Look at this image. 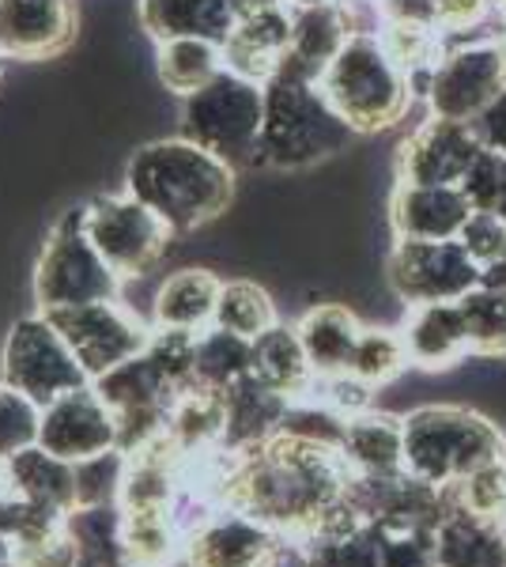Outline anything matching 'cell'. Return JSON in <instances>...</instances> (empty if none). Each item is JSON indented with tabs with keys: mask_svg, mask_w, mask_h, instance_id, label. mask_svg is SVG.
Wrapping results in <instances>:
<instances>
[{
	"mask_svg": "<svg viewBox=\"0 0 506 567\" xmlns=\"http://www.w3.org/2000/svg\"><path fill=\"white\" fill-rule=\"evenodd\" d=\"M208 488L216 507L246 511L280 529L291 545L359 518L348 499L352 470L340 446L288 427L246 454L211 451Z\"/></svg>",
	"mask_w": 506,
	"mask_h": 567,
	"instance_id": "obj_1",
	"label": "cell"
},
{
	"mask_svg": "<svg viewBox=\"0 0 506 567\" xmlns=\"http://www.w3.org/2000/svg\"><path fill=\"white\" fill-rule=\"evenodd\" d=\"M235 175V167L186 136H159L128 155L125 194L144 200L174 235H189L231 208Z\"/></svg>",
	"mask_w": 506,
	"mask_h": 567,
	"instance_id": "obj_2",
	"label": "cell"
},
{
	"mask_svg": "<svg viewBox=\"0 0 506 567\" xmlns=\"http://www.w3.org/2000/svg\"><path fill=\"white\" fill-rule=\"evenodd\" d=\"M355 130L337 114L318 80L299 76L291 69H276L265 80V125L257 167L299 175L318 163L337 159L352 148Z\"/></svg>",
	"mask_w": 506,
	"mask_h": 567,
	"instance_id": "obj_3",
	"label": "cell"
},
{
	"mask_svg": "<svg viewBox=\"0 0 506 567\" xmlns=\"http://www.w3.org/2000/svg\"><path fill=\"white\" fill-rule=\"evenodd\" d=\"M404 470L454 488L481 465L503 458L506 435L468 405H420L404 413Z\"/></svg>",
	"mask_w": 506,
	"mask_h": 567,
	"instance_id": "obj_4",
	"label": "cell"
},
{
	"mask_svg": "<svg viewBox=\"0 0 506 567\" xmlns=\"http://www.w3.org/2000/svg\"><path fill=\"white\" fill-rule=\"evenodd\" d=\"M318 84L359 136L393 130L416 103L409 76L390 58L379 34H352Z\"/></svg>",
	"mask_w": 506,
	"mask_h": 567,
	"instance_id": "obj_5",
	"label": "cell"
},
{
	"mask_svg": "<svg viewBox=\"0 0 506 567\" xmlns=\"http://www.w3.org/2000/svg\"><path fill=\"white\" fill-rule=\"evenodd\" d=\"M265 125V84L224 69L200 91L182 99L178 136L200 144L235 171L257 167Z\"/></svg>",
	"mask_w": 506,
	"mask_h": 567,
	"instance_id": "obj_6",
	"label": "cell"
},
{
	"mask_svg": "<svg viewBox=\"0 0 506 567\" xmlns=\"http://www.w3.org/2000/svg\"><path fill=\"white\" fill-rule=\"evenodd\" d=\"M122 277L106 265L103 254L84 231V208H69L45 235L34 261V303L42 315L122 299Z\"/></svg>",
	"mask_w": 506,
	"mask_h": 567,
	"instance_id": "obj_7",
	"label": "cell"
},
{
	"mask_svg": "<svg viewBox=\"0 0 506 567\" xmlns=\"http://www.w3.org/2000/svg\"><path fill=\"white\" fill-rule=\"evenodd\" d=\"M484 27V23H481ZM443 34V61L427 87V114L476 122L506 91V31Z\"/></svg>",
	"mask_w": 506,
	"mask_h": 567,
	"instance_id": "obj_8",
	"label": "cell"
},
{
	"mask_svg": "<svg viewBox=\"0 0 506 567\" xmlns=\"http://www.w3.org/2000/svg\"><path fill=\"white\" fill-rule=\"evenodd\" d=\"M0 382L45 409L61 393L91 386V374L69 349L61 329L50 322V315L34 310L8 329L4 349H0Z\"/></svg>",
	"mask_w": 506,
	"mask_h": 567,
	"instance_id": "obj_9",
	"label": "cell"
},
{
	"mask_svg": "<svg viewBox=\"0 0 506 567\" xmlns=\"http://www.w3.org/2000/svg\"><path fill=\"white\" fill-rule=\"evenodd\" d=\"M84 208V231L122 280L144 277L163 261L174 231L133 194H99Z\"/></svg>",
	"mask_w": 506,
	"mask_h": 567,
	"instance_id": "obj_10",
	"label": "cell"
},
{
	"mask_svg": "<svg viewBox=\"0 0 506 567\" xmlns=\"http://www.w3.org/2000/svg\"><path fill=\"white\" fill-rule=\"evenodd\" d=\"M385 284L404 307L457 303L476 284H484V272L457 239H393L385 254Z\"/></svg>",
	"mask_w": 506,
	"mask_h": 567,
	"instance_id": "obj_11",
	"label": "cell"
},
{
	"mask_svg": "<svg viewBox=\"0 0 506 567\" xmlns=\"http://www.w3.org/2000/svg\"><path fill=\"white\" fill-rule=\"evenodd\" d=\"M91 386L99 390V398L110 405V413L117 420V451L128 454L136 446H144L148 439L167 432L171 405L178 398V386L159 371V363L148 352L133 355L122 368H114L103 379H95Z\"/></svg>",
	"mask_w": 506,
	"mask_h": 567,
	"instance_id": "obj_12",
	"label": "cell"
},
{
	"mask_svg": "<svg viewBox=\"0 0 506 567\" xmlns=\"http://www.w3.org/2000/svg\"><path fill=\"white\" fill-rule=\"evenodd\" d=\"M50 322L61 329V337L84 363L91 382L141 355L152 341V326H144L122 299L58 310V315H50Z\"/></svg>",
	"mask_w": 506,
	"mask_h": 567,
	"instance_id": "obj_13",
	"label": "cell"
},
{
	"mask_svg": "<svg viewBox=\"0 0 506 567\" xmlns=\"http://www.w3.org/2000/svg\"><path fill=\"white\" fill-rule=\"evenodd\" d=\"M288 537L261 518L235 507H216L186 534L189 567H276L288 553Z\"/></svg>",
	"mask_w": 506,
	"mask_h": 567,
	"instance_id": "obj_14",
	"label": "cell"
},
{
	"mask_svg": "<svg viewBox=\"0 0 506 567\" xmlns=\"http://www.w3.org/2000/svg\"><path fill=\"white\" fill-rule=\"evenodd\" d=\"M348 499L363 523L409 529H438V523L454 507L450 488H438V484L416 477L412 470L382 473V477H355L352 473Z\"/></svg>",
	"mask_w": 506,
	"mask_h": 567,
	"instance_id": "obj_15",
	"label": "cell"
},
{
	"mask_svg": "<svg viewBox=\"0 0 506 567\" xmlns=\"http://www.w3.org/2000/svg\"><path fill=\"white\" fill-rule=\"evenodd\" d=\"M484 152L481 133L473 122H450V117L427 114L401 141L397 148V182H420V186H462L476 155Z\"/></svg>",
	"mask_w": 506,
	"mask_h": 567,
	"instance_id": "obj_16",
	"label": "cell"
},
{
	"mask_svg": "<svg viewBox=\"0 0 506 567\" xmlns=\"http://www.w3.org/2000/svg\"><path fill=\"white\" fill-rule=\"evenodd\" d=\"M39 443L72 465L103 458L117 451V420L95 386H80L42 409Z\"/></svg>",
	"mask_w": 506,
	"mask_h": 567,
	"instance_id": "obj_17",
	"label": "cell"
},
{
	"mask_svg": "<svg viewBox=\"0 0 506 567\" xmlns=\"http://www.w3.org/2000/svg\"><path fill=\"white\" fill-rule=\"evenodd\" d=\"M76 23V0H0V61L61 58Z\"/></svg>",
	"mask_w": 506,
	"mask_h": 567,
	"instance_id": "obj_18",
	"label": "cell"
},
{
	"mask_svg": "<svg viewBox=\"0 0 506 567\" xmlns=\"http://www.w3.org/2000/svg\"><path fill=\"white\" fill-rule=\"evenodd\" d=\"M473 216L462 186H420V182H397L390 197V231L393 239H423L446 243L457 239Z\"/></svg>",
	"mask_w": 506,
	"mask_h": 567,
	"instance_id": "obj_19",
	"label": "cell"
},
{
	"mask_svg": "<svg viewBox=\"0 0 506 567\" xmlns=\"http://www.w3.org/2000/svg\"><path fill=\"white\" fill-rule=\"evenodd\" d=\"M291 27H296V12L288 4L257 16H242L224 42V69L265 84L283 65V58H288Z\"/></svg>",
	"mask_w": 506,
	"mask_h": 567,
	"instance_id": "obj_20",
	"label": "cell"
},
{
	"mask_svg": "<svg viewBox=\"0 0 506 567\" xmlns=\"http://www.w3.org/2000/svg\"><path fill=\"white\" fill-rule=\"evenodd\" d=\"M401 337H404V349H409L412 368H420V371H446V368H457L465 355H473L468 326L457 303L409 307Z\"/></svg>",
	"mask_w": 506,
	"mask_h": 567,
	"instance_id": "obj_21",
	"label": "cell"
},
{
	"mask_svg": "<svg viewBox=\"0 0 506 567\" xmlns=\"http://www.w3.org/2000/svg\"><path fill=\"white\" fill-rule=\"evenodd\" d=\"M291 12H296V27H291V45H288V58H283V69L321 80L329 61L355 34L352 16H348L344 0L321 8H291Z\"/></svg>",
	"mask_w": 506,
	"mask_h": 567,
	"instance_id": "obj_22",
	"label": "cell"
},
{
	"mask_svg": "<svg viewBox=\"0 0 506 567\" xmlns=\"http://www.w3.org/2000/svg\"><path fill=\"white\" fill-rule=\"evenodd\" d=\"M136 16L155 45L171 39H208L224 45L238 23L227 0H136Z\"/></svg>",
	"mask_w": 506,
	"mask_h": 567,
	"instance_id": "obj_23",
	"label": "cell"
},
{
	"mask_svg": "<svg viewBox=\"0 0 506 567\" xmlns=\"http://www.w3.org/2000/svg\"><path fill=\"white\" fill-rule=\"evenodd\" d=\"M0 477H4L12 492H20L23 499L42 503V507L58 511V515H69V511L80 507L76 465L50 454L42 443L27 446L12 462L0 465Z\"/></svg>",
	"mask_w": 506,
	"mask_h": 567,
	"instance_id": "obj_24",
	"label": "cell"
},
{
	"mask_svg": "<svg viewBox=\"0 0 506 567\" xmlns=\"http://www.w3.org/2000/svg\"><path fill=\"white\" fill-rule=\"evenodd\" d=\"M219 288H224V280L211 269L171 272L152 299V326L182 329V333H205L216 322Z\"/></svg>",
	"mask_w": 506,
	"mask_h": 567,
	"instance_id": "obj_25",
	"label": "cell"
},
{
	"mask_svg": "<svg viewBox=\"0 0 506 567\" xmlns=\"http://www.w3.org/2000/svg\"><path fill=\"white\" fill-rule=\"evenodd\" d=\"M340 454L355 477H382V473L404 470V420L393 413H366L352 416L340 432Z\"/></svg>",
	"mask_w": 506,
	"mask_h": 567,
	"instance_id": "obj_26",
	"label": "cell"
},
{
	"mask_svg": "<svg viewBox=\"0 0 506 567\" xmlns=\"http://www.w3.org/2000/svg\"><path fill=\"white\" fill-rule=\"evenodd\" d=\"M227 398V432H224V451L246 454L254 446L269 443V439L283 427L291 401L283 393L265 386L261 379L246 374L238 386L224 393Z\"/></svg>",
	"mask_w": 506,
	"mask_h": 567,
	"instance_id": "obj_27",
	"label": "cell"
},
{
	"mask_svg": "<svg viewBox=\"0 0 506 567\" xmlns=\"http://www.w3.org/2000/svg\"><path fill=\"white\" fill-rule=\"evenodd\" d=\"M250 374L261 379L269 390L283 393L288 401L310 398V390L318 382V374L307 360V349L299 341V329L288 322H276L250 341Z\"/></svg>",
	"mask_w": 506,
	"mask_h": 567,
	"instance_id": "obj_28",
	"label": "cell"
},
{
	"mask_svg": "<svg viewBox=\"0 0 506 567\" xmlns=\"http://www.w3.org/2000/svg\"><path fill=\"white\" fill-rule=\"evenodd\" d=\"M438 567H506V523H492L465 507H450L435 529Z\"/></svg>",
	"mask_w": 506,
	"mask_h": 567,
	"instance_id": "obj_29",
	"label": "cell"
},
{
	"mask_svg": "<svg viewBox=\"0 0 506 567\" xmlns=\"http://www.w3.org/2000/svg\"><path fill=\"white\" fill-rule=\"evenodd\" d=\"M296 329H299L302 349H307L310 368H314L318 379H326V374L348 371L355 341H359V333H363V322L340 303H318L299 318Z\"/></svg>",
	"mask_w": 506,
	"mask_h": 567,
	"instance_id": "obj_30",
	"label": "cell"
},
{
	"mask_svg": "<svg viewBox=\"0 0 506 567\" xmlns=\"http://www.w3.org/2000/svg\"><path fill=\"white\" fill-rule=\"evenodd\" d=\"M227 432V398L219 390L189 386L174 398L167 416V435L186 458H200L224 446Z\"/></svg>",
	"mask_w": 506,
	"mask_h": 567,
	"instance_id": "obj_31",
	"label": "cell"
},
{
	"mask_svg": "<svg viewBox=\"0 0 506 567\" xmlns=\"http://www.w3.org/2000/svg\"><path fill=\"white\" fill-rule=\"evenodd\" d=\"M72 545L80 553V567H122L125 542H122V507L117 503H87L64 515Z\"/></svg>",
	"mask_w": 506,
	"mask_h": 567,
	"instance_id": "obj_32",
	"label": "cell"
},
{
	"mask_svg": "<svg viewBox=\"0 0 506 567\" xmlns=\"http://www.w3.org/2000/svg\"><path fill=\"white\" fill-rule=\"evenodd\" d=\"M155 72L171 95L186 99L224 72V45L208 39H171L155 50Z\"/></svg>",
	"mask_w": 506,
	"mask_h": 567,
	"instance_id": "obj_33",
	"label": "cell"
},
{
	"mask_svg": "<svg viewBox=\"0 0 506 567\" xmlns=\"http://www.w3.org/2000/svg\"><path fill=\"white\" fill-rule=\"evenodd\" d=\"M302 567H385L379 529L363 518L333 526L299 545Z\"/></svg>",
	"mask_w": 506,
	"mask_h": 567,
	"instance_id": "obj_34",
	"label": "cell"
},
{
	"mask_svg": "<svg viewBox=\"0 0 506 567\" xmlns=\"http://www.w3.org/2000/svg\"><path fill=\"white\" fill-rule=\"evenodd\" d=\"M250 374V341L227 329L211 326L197 333V355H193V386L227 393Z\"/></svg>",
	"mask_w": 506,
	"mask_h": 567,
	"instance_id": "obj_35",
	"label": "cell"
},
{
	"mask_svg": "<svg viewBox=\"0 0 506 567\" xmlns=\"http://www.w3.org/2000/svg\"><path fill=\"white\" fill-rule=\"evenodd\" d=\"M276 322H280V315H276L272 296L261 288V284L242 280V277L224 280V288H219V303H216V322L211 326L254 341V337H261L265 329H272Z\"/></svg>",
	"mask_w": 506,
	"mask_h": 567,
	"instance_id": "obj_36",
	"label": "cell"
},
{
	"mask_svg": "<svg viewBox=\"0 0 506 567\" xmlns=\"http://www.w3.org/2000/svg\"><path fill=\"white\" fill-rule=\"evenodd\" d=\"M468 326L473 355L506 360V288L503 284H476L468 296L457 299Z\"/></svg>",
	"mask_w": 506,
	"mask_h": 567,
	"instance_id": "obj_37",
	"label": "cell"
},
{
	"mask_svg": "<svg viewBox=\"0 0 506 567\" xmlns=\"http://www.w3.org/2000/svg\"><path fill=\"white\" fill-rule=\"evenodd\" d=\"M409 368H412V360L397 329L363 326V333H359V341H355V352H352V363H348V374H355L366 386L382 390V386H390L393 379H401Z\"/></svg>",
	"mask_w": 506,
	"mask_h": 567,
	"instance_id": "obj_38",
	"label": "cell"
},
{
	"mask_svg": "<svg viewBox=\"0 0 506 567\" xmlns=\"http://www.w3.org/2000/svg\"><path fill=\"white\" fill-rule=\"evenodd\" d=\"M42 432V405L27 393L0 382V465L39 443Z\"/></svg>",
	"mask_w": 506,
	"mask_h": 567,
	"instance_id": "obj_39",
	"label": "cell"
},
{
	"mask_svg": "<svg viewBox=\"0 0 506 567\" xmlns=\"http://www.w3.org/2000/svg\"><path fill=\"white\" fill-rule=\"evenodd\" d=\"M450 496H454L457 507L473 511V515L506 523V454L462 477L450 488Z\"/></svg>",
	"mask_w": 506,
	"mask_h": 567,
	"instance_id": "obj_40",
	"label": "cell"
},
{
	"mask_svg": "<svg viewBox=\"0 0 506 567\" xmlns=\"http://www.w3.org/2000/svg\"><path fill=\"white\" fill-rule=\"evenodd\" d=\"M457 243L465 246V254L481 265L484 280H495L506 272V219L492 213H473L468 224L462 227Z\"/></svg>",
	"mask_w": 506,
	"mask_h": 567,
	"instance_id": "obj_41",
	"label": "cell"
},
{
	"mask_svg": "<svg viewBox=\"0 0 506 567\" xmlns=\"http://www.w3.org/2000/svg\"><path fill=\"white\" fill-rule=\"evenodd\" d=\"M462 189L468 205H473V213H492L506 219V155L484 148L473 167H468Z\"/></svg>",
	"mask_w": 506,
	"mask_h": 567,
	"instance_id": "obj_42",
	"label": "cell"
},
{
	"mask_svg": "<svg viewBox=\"0 0 506 567\" xmlns=\"http://www.w3.org/2000/svg\"><path fill=\"white\" fill-rule=\"evenodd\" d=\"M382 537L385 567H438L435 529H409V526H374Z\"/></svg>",
	"mask_w": 506,
	"mask_h": 567,
	"instance_id": "obj_43",
	"label": "cell"
},
{
	"mask_svg": "<svg viewBox=\"0 0 506 567\" xmlns=\"http://www.w3.org/2000/svg\"><path fill=\"white\" fill-rule=\"evenodd\" d=\"M76 477H80V507H87V503H117V492H122V477H125V454L110 451L103 458L80 462Z\"/></svg>",
	"mask_w": 506,
	"mask_h": 567,
	"instance_id": "obj_44",
	"label": "cell"
},
{
	"mask_svg": "<svg viewBox=\"0 0 506 567\" xmlns=\"http://www.w3.org/2000/svg\"><path fill=\"white\" fill-rule=\"evenodd\" d=\"M16 556H20V567H80V553L64 526L39 542L16 545Z\"/></svg>",
	"mask_w": 506,
	"mask_h": 567,
	"instance_id": "obj_45",
	"label": "cell"
},
{
	"mask_svg": "<svg viewBox=\"0 0 506 567\" xmlns=\"http://www.w3.org/2000/svg\"><path fill=\"white\" fill-rule=\"evenodd\" d=\"M438 4V31L462 34L481 27L492 16V0H435Z\"/></svg>",
	"mask_w": 506,
	"mask_h": 567,
	"instance_id": "obj_46",
	"label": "cell"
},
{
	"mask_svg": "<svg viewBox=\"0 0 506 567\" xmlns=\"http://www.w3.org/2000/svg\"><path fill=\"white\" fill-rule=\"evenodd\" d=\"M382 23H412L435 27L438 31V4L435 0H379Z\"/></svg>",
	"mask_w": 506,
	"mask_h": 567,
	"instance_id": "obj_47",
	"label": "cell"
},
{
	"mask_svg": "<svg viewBox=\"0 0 506 567\" xmlns=\"http://www.w3.org/2000/svg\"><path fill=\"white\" fill-rule=\"evenodd\" d=\"M473 130L481 133L484 148H495V152H503V155H506V91H503L499 99H495L492 106L484 110L481 117H476Z\"/></svg>",
	"mask_w": 506,
	"mask_h": 567,
	"instance_id": "obj_48",
	"label": "cell"
},
{
	"mask_svg": "<svg viewBox=\"0 0 506 567\" xmlns=\"http://www.w3.org/2000/svg\"><path fill=\"white\" fill-rule=\"evenodd\" d=\"M231 12L242 20V16H257V12H269V8H280L283 0H227Z\"/></svg>",
	"mask_w": 506,
	"mask_h": 567,
	"instance_id": "obj_49",
	"label": "cell"
},
{
	"mask_svg": "<svg viewBox=\"0 0 506 567\" xmlns=\"http://www.w3.org/2000/svg\"><path fill=\"white\" fill-rule=\"evenodd\" d=\"M0 567H20V556H16L12 537H4V534H0Z\"/></svg>",
	"mask_w": 506,
	"mask_h": 567,
	"instance_id": "obj_50",
	"label": "cell"
},
{
	"mask_svg": "<svg viewBox=\"0 0 506 567\" xmlns=\"http://www.w3.org/2000/svg\"><path fill=\"white\" fill-rule=\"evenodd\" d=\"M288 8H321V4H337V0H283Z\"/></svg>",
	"mask_w": 506,
	"mask_h": 567,
	"instance_id": "obj_51",
	"label": "cell"
},
{
	"mask_svg": "<svg viewBox=\"0 0 506 567\" xmlns=\"http://www.w3.org/2000/svg\"><path fill=\"white\" fill-rule=\"evenodd\" d=\"M492 12H499V16H506V0H492Z\"/></svg>",
	"mask_w": 506,
	"mask_h": 567,
	"instance_id": "obj_52",
	"label": "cell"
},
{
	"mask_svg": "<svg viewBox=\"0 0 506 567\" xmlns=\"http://www.w3.org/2000/svg\"><path fill=\"white\" fill-rule=\"evenodd\" d=\"M122 567H133V564H122Z\"/></svg>",
	"mask_w": 506,
	"mask_h": 567,
	"instance_id": "obj_53",
	"label": "cell"
},
{
	"mask_svg": "<svg viewBox=\"0 0 506 567\" xmlns=\"http://www.w3.org/2000/svg\"><path fill=\"white\" fill-rule=\"evenodd\" d=\"M0 65H4V61H0Z\"/></svg>",
	"mask_w": 506,
	"mask_h": 567,
	"instance_id": "obj_54",
	"label": "cell"
}]
</instances>
